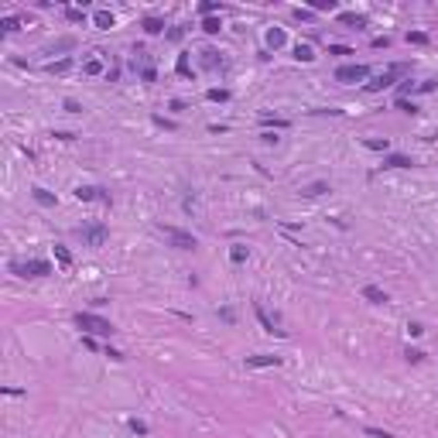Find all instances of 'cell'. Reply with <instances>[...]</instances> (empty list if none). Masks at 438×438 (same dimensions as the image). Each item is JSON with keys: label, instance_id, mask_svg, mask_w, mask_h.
Listing matches in <instances>:
<instances>
[{"label": "cell", "instance_id": "1", "mask_svg": "<svg viewBox=\"0 0 438 438\" xmlns=\"http://www.w3.org/2000/svg\"><path fill=\"white\" fill-rule=\"evenodd\" d=\"M76 325H79L86 336H113V322H106V319H99V315H93V312H79V315H76Z\"/></svg>", "mask_w": 438, "mask_h": 438}, {"label": "cell", "instance_id": "2", "mask_svg": "<svg viewBox=\"0 0 438 438\" xmlns=\"http://www.w3.org/2000/svg\"><path fill=\"white\" fill-rule=\"evenodd\" d=\"M407 69H411L407 62H394V65H387V69H383V72H380V76H377L373 82H366V89H370V93H380V89L394 86V82H397L400 76H407Z\"/></svg>", "mask_w": 438, "mask_h": 438}, {"label": "cell", "instance_id": "3", "mask_svg": "<svg viewBox=\"0 0 438 438\" xmlns=\"http://www.w3.org/2000/svg\"><path fill=\"white\" fill-rule=\"evenodd\" d=\"M11 270H14L18 277H45V274H52V264H48V260L31 257V260H14V264H11Z\"/></svg>", "mask_w": 438, "mask_h": 438}, {"label": "cell", "instance_id": "4", "mask_svg": "<svg viewBox=\"0 0 438 438\" xmlns=\"http://www.w3.org/2000/svg\"><path fill=\"white\" fill-rule=\"evenodd\" d=\"M366 76H370V65H360V62H356V65H339V69H336V82H346V86H349V82H363Z\"/></svg>", "mask_w": 438, "mask_h": 438}, {"label": "cell", "instance_id": "5", "mask_svg": "<svg viewBox=\"0 0 438 438\" xmlns=\"http://www.w3.org/2000/svg\"><path fill=\"white\" fill-rule=\"evenodd\" d=\"M161 233L178 247V250H195L199 247V240L192 236V233H185V229H175V226H161Z\"/></svg>", "mask_w": 438, "mask_h": 438}, {"label": "cell", "instance_id": "6", "mask_svg": "<svg viewBox=\"0 0 438 438\" xmlns=\"http://www.w3.org/2000/svg\"><path fill=\"white\" fill-rule=\"evenodd\" d=\"M79 236H82V243H86V247H103V240H106V226H99V223L82 226V229H79Z\"/></svg>", "mask_w": 438, "mask_h": 438}, {"label": "cell", "instance_id": "7", "mask_svg": "<svg viewBox=\"0 0 438 438\" xmlns=\"http://www.w3.org/2000/svg\"><path fill=\"white\" fill-rule=\"evenodd\" d=\"M76 199H79V202H96V199H99V202H110V195H106L103 189H96V185H79V189H76Z\"/></svg>", "mask_w": 438, "mask_h": 438}, {"label": "cell", "instance_id": "8", "mask_svg": "<svg viewBox=\"0 0 438 438\" xmlns=\"http://www.w3.org/2000/svg\"><path fill=\"white\" fill-rule=\"evenodd\" d=\"M253 315H257V319H260V325H264V329H267V332H270V336H287V332H284V329H277V322H274V319H270V315H267V312H264V308H260V305H253Z\"/></svg>", "mask_w": 438, "mask_h": 438}, {"label": "cell", "instance_id": "9", "mask_svg": "<svg viewBox=\"0 0 438 438\" xmlns=\"http://www.w3.org/2000/svg\"><path fill=\"white\" fill-rule=\"evenodd\" d=\"M363 298L373 302V305H387V291H380L377 284H366V287H363Z\"/></svg>", "mask_w": 438, "mask_h": 438}, {"label": "cell", "instance_id": "10", "mask_svg": "<svg viewBox=\"0 0 438 438\" xmlns=\"http://www.w3.org/2000/svg\"><path fill=\"white\" fill-rule=\"evenodd\" d=\"M414 161L407 158V154H387L383 158V168H411Z\"/></svg>", "mask_w": 438, "mask_h": 438}, {"label": "cell", "instance_id": "11", "mask_svg": "<svg viewBox=\"0 0 438 438\" xmlns=\"http://www.w3.org/2000/svg\"><path fill=\"white\" fill-rule=\"evenodd\" d=\"M31 195H35V202H38V206H45V209H52V206H55V195H52L48 189H41V185H38V189H31Z\"/></svg>", "mask_w": 438, "mask_h": 438}, {"label": "cell", "instance_id": "12", "mask_svg": "<svg viewBox=\"0 0 438 438\" xmlns=\"http://www.w3.org/2000/svg\"><path fill=\"white\" fill-rule=\"evenodd\" d=\"M247 366H281V356H247Z\"/></svg>", "mask_w": 438, "mask_h": 438}, {"label": "cell", "instance_id": "13", "mask_svg": "<svg viewBox=\"0 0 438 438\" xmlns=\"http://www.w3.org/2000/svg\"><path fill=\"white\" fill-rule=\"evenodd\" d=\"M144 31H148V35H161L165 31V21L161 18H144Z\"/></svg>", "mask_w": 438, "mask_h": 438}, {"label": "cell", "instance_id": "14", "mask_svg": "<svg viewBox=\"0 0 438 438\" xmlns=\"http://www.w3.org/2000/svg\"><path fill=\"white\" fill-rule=\"evenodd\" d=\"M93 21H96V28H103V31H110V28H113V14H110V11H96V18H93Z\"/></svg>", "mask_w": 438, "mask_h": 438}, {"label": "cell", "instance_id": "15", "mask_svg": "<svg viewBox=\"0 0 438 438\" xmlns=\"http://www.w3.org/2000/svg\"><path fill=\"white\" fill-rule=\"evenodd\" d=\"M339 21L349 24V28H363V24H366V18H363V14H353V11H349V14H339Z\"/></svg>", "mask_w": 438, "mask_h": 438}, {"label": "cell", "instance_id": "16", "mask_svg": "<svg viewBox=\"0 0 438 438\" xmlns=\"http://www.w3.org/2000/svg\"><path fill=\"white\" fill-rule=\"evenodd\" d=\"M267 45H270V48H281V45H284V31H281V28H270V31H267Z\"/></svg>", "mask_w": 438, "mask_h": 438}, {"label": "cell", "instance_id": "17", "mask_svg": "<svg viewBox=\"0 0 438 438\" xmlns=\"http://www.w3.org/2000/svg\"><path fill=\"white\" fill-rule=\"evenodd\" d=\"M247 257H250V250H247V247H243V243H236V247H233V250H229V260H233V264H243V260H247Z\"/></svg>", "mask_w": 438, "mask_h": 438}, {"label": "cell", "instance_id": "18", "mask_svg": "<svg viewBox=\"0 0 438 438\" xmlns=\"http://www.w3.org/2000/svg\"><path fill=\"white\" fill-rule=\"evenodd\" d=\"M295 58H298V62H312V58H315L312 45H298V48H295Z\"/></svg>", "mask_w": 438, "mask_h": 438}, {"label": "cell", "instance_id": "19", "mask_svg": "<svg viewBox=\"0 0 438 438\" xmlns=\"http://www.w3.org/2000/svg\"><path fill=\"white\" fill-rule=\"evenodd\" d=\"M55 257H58V264H62V267H72V253H69L62 243H55Z\"/></svg>", "mask_w": 438, "mask_h": 438}, {"label": "cell", "instance_id": "20", "mask_svg": "<svg viewBox=\"0 0 438 438\" xmlns=\"http://www.w3.org/2000/svg\"><path fill=\"white\" fill-rule=\"evenodd\" d=\"M219 28H223L219 18H206V21H202V31H206V35H219Z\"/></svg>", "mask_w": 438, "mask_h": 438}, {"label": "cell", "instance_id": "21", "mask_svg": "<svg viewBox=\"0 0 438 438\" xmlns=\"http://www.w3.org/2000/svg\"><path fill=\"white\" fill-rule=\"evenodd\" d=\"M82 72H86V76H99V72H103V62H99V58H89V62L82 65Z\"/></svg>", "mask_w": 438, "mask_h": 438}, {"label": "cell", "instance_id": "22", "mask_svg": "<svg viewBox=\"0 0 438 438\" xmlns=\"http://www.w3.org/2000/svg\"><path fill=\"white\" fill-rule=\"evenodd\" d=\"M202 55H206V58H202V65H206V69H216V65H219V58H216V52H212V48H206Z\"/></svg>", "mask_w": 438, "mask_h": 438}, {"label": "cell", "instance_id": "23", "mask_svg": "<svg viewBox=\"0 0 438 438\" xmlns=\"http://www.w3.org/2000/svg\"><path fill=\"white\" fill-rule=\"evenodd\" d=\"M69 69H72V62H69V58H62V62H52V65H48V72H58V76H62V72H69Z\"/></svg>", "mask_w": 438, "mask_h": 438}, {"label": "cell", "instance_id": "24", "mask_svg": "<svg viewBox=\"0 0 438 438\" xmlns=\"http://www.w3.org/2000/svg\"><path fill=\"white\" fill-rule=\"evenodd\" d=\"M206 96H209L212 103H223V99H229V93H226V89H209Z\"/></svg>", "mask_w": 438, "mask_h": 438}, {"label": "cell", "instance_id": "25", "mask_svg": "<svg viewBox=\"0 0 438 438\" xmlns=\"http://www.w3.org/2000/svg\"><path fill=\"white\" fill-rule=\"evenodd\" d=\"M130 431H133V435H148V424L137 421V418H130Z\"/></svg>", "mask_w": 438, "mask_h": 438}, {"label": "cell", "instance_id": "26", "mask_svg": "<svg viewBox=\"0 0 438 438\" xmlns=\"http://www.w3.org/2000/svg\"><path fill=\"white\" fill-rule=\"evenodd\" d=\"M325 189H329L325 182H315V185H308V189H305V195H322Z\"/></svg>", "mask_w": 438, "mask_h": 438}, {"label": "cell", "instance_id": "27", "mask_svg": "<svg viewBox=\"0 0 438 438\" xmlns=\"http://www.w3.org/2000/svg\"><path fill=\"white\" fill-rule=\"evenodd\" d=\"M404 356H407V363H421V360H424V353H421V349H411V346H407Z\"/></svg>", "mask_w": 438, "mask_h": 438}, {"label": "cell", "instance_id": "28", "mask_svg": "<svg viewBox=\"0 0 438 438\" xmlns=\"http://www.w3.org/2000/svg\"><path fill=\"white\" fill-rule=\"evenodd\" d=\"M312 7H315V11H336V0H315Z\"/></svg>", "mask_w": 438, "mask_h": 438}, {"label": "cell", "instance_id": "29", "mask_svg": "<svg viewBox=\"0 0 438 438\" xmlns=\"http://www.w3.org/2000/svg\"><path fill=\"white\" fill-rule=\"evenodd\" d=\"M219 11V4H199V14H206V18H212Z\"/></svg>", "mask_w": 438, "mask_h": 438}, {"label": "cell", "instance_id": "30", "mask_svg": "<svg viewBox=\"0 0 438 438\" xmlns=\"http://www.w3.org/2000/svg\"><path fill=\"white\" fill-rule=\"evenodd\" d=\"M397 106H400V110H404V113H418V106H414V103H411V99H404V96H400V99H397Z\"/></svg>", "mask_w": 438, "mask_h": 438}, {"label": "cell", "instance_id": "31", "mask_svg": "<svg viewBox=\"0 0 438 438\" xmlns=\"http://www.w3.org/2000/svg\"><path fill=\"white\" fill-rule=\"evenodd\" d=\"M0 28H4V31H18V18H4V21H0Z\"/></svg>", "mask_w": 438, "mask_h": 438}, {"label": "cell", "instance_id": "32", "mask_svg": "<svg viewBox=\"0 0 438 438\" xmlns=\"http://www.w3.org/2000/svg\"><path fill=\"white\" fill-rule=\"evenodd\" d=\"M329 52L332 55H353V48H346V45H329Z\"/></svg>", "mask_w": 438, "mask_h": 438}, {"label": "cell", "instance_id": "33", "mask_svg": "<svg viewBox=\"0 0 438 438\" xmlns=\"http://www.w3.org/2000/svg\"><path fill=\"white\" fill-rule=\"evenodd\" d=\"M178 72H182V76H192V65H189V58H185V55L178 58Z\"/></svg>", "mask_w": 438, "mask_h": 438}, {"label": "cell", "instance_id": "34", "mask_svg": "<svg viewBox=\"0 0 438 438\" xmlns=\"http://www.w3.org/2000/svg\"><path fill=\"white\" fill-rule=\"evenodd\" d=\"M366 435H370V438H394L390 431H380V428H366Z\"/></svg>", "mask_w": 438, "mask_h": 438}, {"label": "cell", "instance_id": "35", "mask_svg": "<svg viewBox=\"0 0 438 438\" xmlns=\"http://www.w3.org/2000/svg\"><path fill=\"white\" fill-rule=\"evenodd\" d=\"M407 41H414V45H424V41H428V35H421V31H414V35H407Z\"/></svg>", "mask_w": 438, "mask_h": 438}, {"label": "cell", "instance_id": "36", "mask_svg": "<svg viewBox=\"0 0 438 438\" xmlns=\"http://www.w3.org/2000/svg\"><path fill=\"white\" fill-rule=\"evenodd\" d=\"M366 148H373V151H387V140H366Z\"/></svg>", "mask_w": 438, "mask_h": 438}, {"label": "cell", "instance_id": "37", "mask_svg": "<svg viewBox=\"0 0 438 438\" xmlns=\"http://www.w3.org/2000/svg\"><path fill=\"white\" fill-rule=\"evenodd\" d=\"M407 332H411V336H421V332H424V325H421V322H411V325H407Z\"/></svg>", "mask_w": 438, "mask_h": 438}, {"label": "cell", "instance_id": "38", "mask_svg": "<svg viewBox=\"0 0 438 438\" xmlns=\"http://www.w3.org/2000/svg\"><path fill=\"white\" fill-rule=\"evenodd\" d=\"M65 110H69V113H79V110H82V106H79V103H76V99H65Z\"/></svg>", "mask_w": 438, "mask_h": 438}]
</instances>
